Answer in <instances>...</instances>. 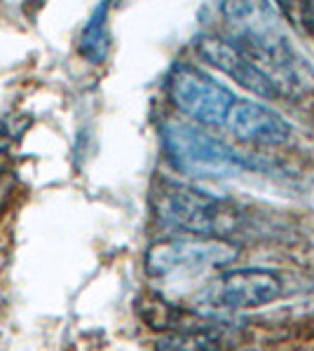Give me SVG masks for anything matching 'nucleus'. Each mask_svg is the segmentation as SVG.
Masks as SVG:
<instances>
[{
    "instance_id": "5",
    "label": "nucleus",
    "mask_w": 314,
    "mask_h": 351,
    "mask_svg": "<svg viewBox=\"0 0 314 351\" xmlns=\"http://www.w3.org/2000/svg\"><path fill=\"white\" fill-rule=\"evenodd\" d=\"M169 96L181 112L207 127H218L225 122L232 104L237 101L225 84L190 64L174 66L169 75Z\"/></svg>"
},
{
    "instance_id": "7",
    "label": "nucleus",
    "mask_w": 314,
    "mask_h": 351,
    "mask_svg": "<svg viewBox=\"0 0 314 351\" xmlns=\"http://www.w3.org/2000/svg\"><path fill=\"white\" fill-rule=\"evenodd\" d=\"M195 47L204 61H209L214 68H218L221 73L239 82L244 89L262 96V99H277L279 96L277 82L235 43L218 36H199Z\"/></svg>"
},
{
    "instance_id": "8",
    "label": "nucleus",
    "mask_w": 314,
    "mask_h": 351,
    "mask_svg": "<svg viewBox=\"0 0 314 351\" xmlns=\"http://www.w3.org/2000/svg\"><path fill=\"white\" fill-rule=\"evenodd\" d=\"M225 124L235 138L247 141V143L282 145L291 138L289 122L277 110L258 104V101L237 99L227 112Z\"/></svg>"
},
{
    "instance_id": "13",
    "label": "nucleus",
    "mask_w": 314,
    "mask_h": 351,
    "mask_svg": "<svg viewBox=\"0 0 314 351\" xmlns=\"http://www.w3.org/2000/svg\"><path fill=\"white\" fill-rule=\"evenodd\" d=\"M3 138H5V124L0 122V145H3Z\"/></svg>"
},
{
    "instance_id": "10",
    "label": "nucleus",
    "mask_w": 314,
    "mask_h": 351,
    "mask_svg": "<svg viewBox=\"0 0 314 351\" xmlns=\"http://www.w3.org/2000/svg\"><path fill=\"white\" fill-rule=\"evenodd\" d=\"M108 12H111V0H101L96 10L89 16L87 26L80 33V54L89 64H101L106 61L108 49H111V31H108Z\"/></svg>"
},
{
    "instance_id": "3",
    "label": "nucleus",
    "mask_w": 314,
    "mask_h": 351,
    "mask_svg": "<svg viewBox=\"0 0 314 351\" xmlns=\"http://www.w3.org/2000/svg\"><path fill=\"white\" fill-rule=\"evenodd\" d=\"M155 211L162 225L188 237H218L232 208L209 192L171 183L157 192Z\"/></svg>"
},
{
    "instance_id": "12",
    "label": "nucleus",
    "mask_w": 314,
    "mask_h": 351,
    "mask_svg": "<svg viewBox=\"0 0 314 351\" xmlns=\"http://www.w3.org/2000/svg\"><path fill=\"white\" fill-rule=\"evenodd\" d=\"M10 190H12V183H10L8 178H3V176H0V208H3V204L8 202Z\"/></svg>"
},
{
    "instance_id": "9",
    "label": "nucleus",
    "mask_w": 314,
    "mask_h": 351,
    "mask_svg": "<svg viewBox=\"0 0 314 351\" xmlns=\"http://www.w3.org/2000/svg\"><path fill=\"white\" fill-rule=\"evenodd\" d=\"M225 324L190 326L157 337L155 351H225L230 347Z\"/></svg>"
},
{
    "instance_id": "6",
    "label": "nucleus",
    "mask_w": 314,
    "mask_h": 351,
    "mask_svg": "<svg viewBox=\"0 0 314 351\" xmlns=\"http://www.w3.org/2000/svg\"><path fill=\"white\" fill-rule=\"evenodd\" d=\"M223 16L242 52H256L265 59H279L289 52L270 0H223Z\"/></svg>"
},
{
    "instance_id": "1",
    "label": "nucleus",
    "mask_w": 314,
    "mask_h": 351,
    "mask_svg": "<svg viewBox=\"0 0 314 351\" xmlns=\"http://www.w3.org/2000/svg\"><path fill=\"white\" fill-rule=\"evenodd\" d=\"M159 136H162L169 162L186 176L223 178V176H235L251 167L230 145L209 136L192 122L169 120L162 124Z\"/></svg>"
},
{
    "instance_id": "2",
    "label": "nucleus",
    "mask_w": 314,
    "mask_h": 351,
    "mask_svg": "<svg viewBox=\"0 0 314 351\" xmlns=\"http://www.w3.org/2000/svg\"><path fill=\"white\" fill-rule=\"evenodd\" d=\"M239 246L223 237H169L148 248L146 269L150 276L164 279L174 274H195L218 269L235 263Z\"/></svg>"
},
{
    "instance_id": "4",
    "label": "nucleus",
    "mask_w": 314,
    "mask_h": 351,
    "mask_svg": "<svg viewBox=\"0 0 314 351\" xmlns=\"http://www.w3.org/2000/svg\"><path fill=\"white\" fill-rule=\"evenodd\" d=\"M282 291V279L270 269H227L214 276L192 302L207 311L256 309L275 302Z\"/></svg>"
},
{
    "instance_id": "11",
    "label": "nucleus",
    "mask_w": 314,
    "mask_h": 351,
    "mask_svg": "<svg viewBox=\"0 0 314 351\" xmlns=\"http://www.w3.org/2000/svg\"><path fill=\"white\" fill-rule=\"evenodd\" d=\"M312 3L314 0H275V5L282 10V14L287 16L289 24L300 28V31H307L310 14H312Z\"/></svg>"
}]
</instances>
